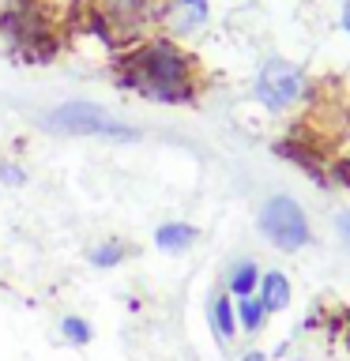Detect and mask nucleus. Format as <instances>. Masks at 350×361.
<instances>
[{
  "label": "nucleus",
  "instance_id": "f257e3e1",
  "mask_svg": "<svg viewBox=\"0 0 350 361\" xmlns=\"http://www.w3.org/2000/svg\"><path fill=\"white\" fill-rule=\"evenodd\" d=\"M113 75L124 90L166 102V106H188L200 90V64L188 49L169 38H151L124 49L113 61Z\"/></svg>",
  "mask_w": 350,
  "mask_h": 361
},
{
  "label": "nucleus",
  "instance_id": "f03ea898",
  "mask_svg": "<svg viewBox=\"0 0 350 361\" xmlns=\"http://www.w3.org/2000/svg\"><path fill=\"white\" fill-rule=\"evenodd\" d=\"M4 30L11 45L30 61H53L61 34H56V8L53 0H11L4 11Z\"/></svg>",
  "mask_w": 350,
  "mask_h": 361
},
{
  "label": "nucleus",
  "instance_id": "7ed1b4c3",
  "mask_svg": "<svg viewBox=\"0 0 350 361\" xmlns=\"http://www.w3.org/2000/svg\"><path fill=\"white\" fill-rule=\"evenodd\" d=\"M45 128L61 135H95V140H132L135 135L132 124L117 121L95 102H64L45 117Z\"/></svg>",
  "mask_w": 350,
  "mask_h": 361
},
{
  "label": "nucleus",
  "instance_id": "20e7f679",
  "mask_svg": "<svg viewBox=\"0 0 350 361\" xmlns=\"http://www.w3.org/2000/svg\"><path fill=\"white\" fill-rule=\"evenodd\" d=\"M260 230H264V237L275 248H282V252H298V248H305L313 237L305 211L290 196H271L264 203V211H260Z\"/></svg>",
  "mask_w": 350,
  "mask_h": 361
},
{
  "label": "nucleus",
  "instance_id": "39448f33",
  "mask_svg": "<svg viewBox=\"0 0 350 361\" xmlns=\"http://www.w3.org/2000/svg\"><path fill=\"white\" fill-rule=\"evenodd\" d=\"M301 87H305L301 68H294L290 61H279V56H271L256 75V98L275 113L290 109L294 102L301 98Z\"/></svg>",
  "mask_w": 350,
  "mask_h": 361
},
{
  "label": "nucleus",
  "instance_id": "423d86ee",
  "mask_svg": "<svg viewBox=\"0 0 350 361\" xmlns=\"http://www.w3.org/2000/svg\"><path fill=\"white\" fill-rule=\"evenodd\" d=\"M166 19L177 30H192L207 19V0H166Z\"/></svg>",
  "mask_w": 350,
  "mask_h": 361
},
{
  "label": "nucleus",
  "instance_id": "0eeeda50",
  "mask_svg": "<svg viewBox=\"0 0 350 361\" xmlns=\"http://www.w3.org/2000/svg\"><path fill=\"white\" fill-rule=\"evenodd\" d=\"M256 290H260V301H264L267 312H279L290 305V282H286V275H279V271H267Z\"/></svg>",
  "mask_w": 350,
  "mask_h": 361
},
{
  "label": "nucleus",
  "instance_id": "6e6552de",
  "mask_svg": "<svg viewBox=\"0 0 350 361\" xmlns=\"http://www.w3.org/2000/svg\"><path fill=\"white\" fill-rule=\"evenodd\" d=\"M192 241H196V230H192L188 222H166L155 230V245L162 248V252H185Z\"/></svg>",
  "mask_w": 350,
  "mask_h": 361
},
{
  "label": "nucleus",
  "instance_id": "1a4fd4ad",
  "mask_svg": "<svg viewBox=\"0 0 350 361\" xmlns=\"http://www.w3.org/2000/svg\"><path fill=\"white\" fill-rule=\"evenodd\" d=\"M211 324H215V335H219V338H234V331H237V309H234V298L219 293V298L211 301Z\"/></svg>",
  "mask_w": 350,
  "mask_h": 361
},
{
  "label": "nucleus",
  "instance_id": "9d476101",
  "mask_svg": "<svg viewBox=\"0 0 350 361\" xmlns=\"http://www.w3.org/2000/svg\"><path fill=\"white\" fill-rule=\"evenodd\" d=\"M256 286H260L256 264H253V259H241V264L230 271V293H234V298H253Z\"/></svg>",
  "mask_w": 350,
  "mask_h": 361
},
{
  "label": "nucleus",
  "instance_id": "9b49d317",
  "mask_svg": "<svg viewBox=\"0 0 350 361\" xmlns=\"http://www.w3.org/2000/svg\"><path fill=\"white\" fill-rule=\"evenodd\" d=\"M267 320V309L260 298H237V324L245 327V331H260Z\"/></svg>",
  "mask_w": 350,
  "mask_h": 361
},
{
  "label": "nucleus",
  "instance_id": "f8f14e48",
  "mask_svg": "<svg viewBox=\"0 0 350 361\" xmlns=\"http://www.w3.org/2000/svg\"><path fill=\"white\" fill-rule=\"evenodd\" d=\"M124 252H128V248H124L121 241H106V245H98L95 252H90V264L95 267H113V264L124 259Z\"/></svg>",
  "mask_w": 350,
  "mask_h": 361
},
{
  "label": "nucleus",
  "instance_id": "ddd939ff",
  "mask_svg": "<svg viewBox=\"0 0 350 361\" xmlns=\"http://www.w3.org/2000/svg\"><path fill=\"white\" fill-rule=\"evenodd\" d=\"M61 331H64V338L72 346H87L90 343V327H87V320H79V316H64Z\"/></svg>",
  "mask_w": 350,
  "mask_h": 361
},
{
  "label": "nucleus",
  "instance_id": "4468645a",
  "mask_svg": "<svg viewBox=\"0 0 350 361\" xmlns=\"http://www.w3.org/2000/svg\"><path fill=\"white\" fill-rule=\"evenodd\" d=\"M343 30L350 34V0H346V4H343Z\"/></svg>",
  "mask_w": 350,
  "mask_h": 361
},
{
  "label": "nucleus",
  "instance_id": "2eb2a0df",
  "mask_svg": "<svg viewBox=\"0 0 350 361\" xmlns=\"http://www.w3.org/2000/svg\"><path fill=\"white\" fill-rule=\"evenodd\" d=\"M241 361H267V357H264V354H260V350H248V354H245Z\"/></svg>",
  "mask_w": 350,
  "mask_h": 361
}]
</instances>
